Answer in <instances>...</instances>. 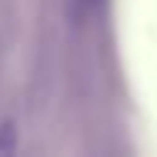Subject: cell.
Returning a JSON list of instances; mask_svg holds the SVG:
<instances>
[{"label":"cell","mask_w":157,"mask_h":157,"mask_svg":"<svg viewBox=\"0 0 157 157\" xmlns=\"http://www.w3.org/2000/svg\"><path fill=\"white\" fill-rule=\"evenodd\" d=\"M90 3H97V0H90Z\"/></svg>","instance_id":"cell-1"}]
</instances>
